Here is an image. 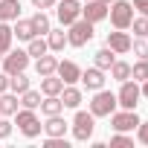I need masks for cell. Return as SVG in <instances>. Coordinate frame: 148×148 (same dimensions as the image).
I'll return each instance as SVG.
<instances>
[{"label": "cell", "instance_id": "6da1fadb", "mask_svg": "<svg viewBox=\"0 0 148 148\" xmlns=\"http://www.w3.org/2000/svg\"><path fill=\"white\" fill-rule=\"evenodd\" d=\"M93 35H96V23H90V21L79 18V21H73V23L67 26V47L82 49L84 44H90V41H93Z\"/></svg>", "mask_w": 148, "mask_h": 148}, {"label": "cell", "instance_id": "7a4b0ae2", "mask_svg": "<svg viewBox=\"0 0 148 148\" xmlns=\"http://www.w3.org/2000/svg\"><path fill=\"white\" fill-rule=\"evenodd\" d=\"M15 125H18V131H21L26 139H35V136H41V131H44V125H41V119H38V113H35L32 108H18Z\"/></svg>", "mask_w": 148, "mask_h": 148}, {"label": "cell", "instance_id": "3957f363", "mask_svg": "<svg viewBox=\"0 0 148 148\" xmlns=\"http://www.w3.org/2000/svg\"><path fill=\"white\" fill-rule=\"evenodd\" d=\"M70 128H73V139L76 142H87L93 136V131H96V116L90 110H79L76 108V116H73Z\"/></svg>", "mask_w": 148, "mask_h": 148}, {"label": "cell", "instance_id": "277c9868", "mask_svg": "<svg viewBox=\"0 0 148 148\" xmlns=\"http://www.w3.org/2000/svg\"><path fill=\"white\" fill-rule=\"evenodd\" d=\"M119 108V102H116V93H110V90H93V99H90V113L96 116V119H105V116H110L113 110Z\"/></svg>", "mask_w": 148, "mask_h": 148}, {"label": "cell", "instance_id": "5b68a950", "mask_svg": "<svg viewBox=\"0 0 148 148\" xmlns=\"http://www.w3.org/2000/svg\"><path fill=\"white\" fill-rule=\"evenodd\" d=\"M108 18H110V26H113V29H131L134 6L128 3V0H113L110 9H108Z\"/></svg>", "mask_w": 148, "mask_h": 148}, {"label": "cell", "instance_id": "8992f818", "mask_svg": "<svg viewBox=\"0 0 148 148\" xmlns=\"http://www.w3.org/2000/svg\"><path fill=\"white\" fill-rule=\"evenodd\" d=\"M122 87H119V93H116V102H119V108H128V110H136V105H139V99H142V93H139V82H134V79H125V82H119Z\"/></svg>", "mask_w": 148, "mask_h": 148}, {"label": "cell", "instance_id": "52a82bcc", "mask_svg": "<svg viewBox=\"0 0 148 148\" xmlns=\"http://www.w3.org/2000/svg\"><path fill=\"white\" fill-rule=\"evenodd\" d=\"M29 61H32V58H29L26 49H9L0 64H3V73H6V76H15V73H23V70L29 67Z\"/></svg>", "mask_w": 148, "mask_h": 148}, {"label": "cell", "instance_id": "ba28073f", "mask_svg": "<svg viewBox=\"0 0 148 148\" xmlns=\"http://www.w3.org/2000/svg\"><path fill=\"white\" fill-rule=\"evenodd\" d=\"M55 18L61 26H70L73 21L82 18V0H58L55 3Z\"/></svg>", "mask_w": 148, "mask_h": 148}, {"label": "cell", "instance_id": "9c48e42d", "mask_svg": "<svg viewBox=\"0 0 148 148\" xmlns=\"http://www.w3.org/2000/svg\"><path fill=\"white\" fill-rule=\"evenodd\" d=\"M142 119L136 116V110H128V108H122V110H113L110 113V128L113 131H136V125H139Z\"/></svg>", "mask_w": 148, "mask_h": 148}, {"label": "cell", "instance_id": "30bf717a", "mask_svg": "<svg viewBox=\"0 0 148 148\" xmlns=\"http://www.w3.org/2000/svg\"><path fill=\"white\" fill-rule=\"evenodd\" d=\"M131 44H134V38L128 35V29H113L105 38V47H110L116 55H128L131 52Z\"/></svg>", "mask_w": 148, "mask_h": 148}, {"label": "cell", "instance_id": "8fae6325", "mask_svg": "<svg viewBox=\"0 0 148 148\" xmlns=\"http://www.w3.org/2000/svg\"><path fill=\"white\" fill-rule=\"evenodd\" d=\"M108 9L110 3H105V0H87V3H82V18L90 23H102L108 18Z\"/></svg>", "mask_w": 148, "mask_h": 148}, {"label": "cell", "instance_id": "7c38bea8", "mask_svg": "<svg viewBox=\"0 0 148 148\" xmlns=\"http://www.w3.org/2000/svg\"><path fill=\"white\" fill-rule=\"evenodd\" d=\"M79 82H82V84H84V87H87V90L93 93V90H102V87H105L108 76H105V70H99V67L93 64V67L82 70V79H79Z\"/></svg>", "mask_w": 148, "mask_h": 148}, {"label": "cell", "instance_id": "4fadbf2b", "mask_svg": "<svg viewBox=\"0 0 148 148\" xmlns=\"http://www.w3.org/2000/svg\"><path fill=\"white\" fill-rule=\"evenodd\" d=\"M55 76H58L64 84H76V82L82 79V67H79L76 61H58V67H55Z\"/></svg>", "mask_w": 148, "mask_h": 148}, {"label": "cell", "instance_id": "5bb4252c", "mask_svg": "<svg viewBox=\"0 0 148 148\" xmlns=\"http://www.w3.org/2000/svg\"><path fill=\"white\" fill-rule=\"evenodd\" d=\"M61 96V102H64V108H70V110H76V108H82V102H84V93L76 87V84H64V90L58 93Z\"/></svg>", "mask_w": 148, "mask_h": 148}, {"label": "cell", "instance_id": "9a60e30c", "mask_svg": "<svg viewBox=\"0 0 148 148\" xmlns=\"http://www.w3.org/2000/svg\"><path fill=\"white\" fill-rule=\"evenodd\" d=\"M21 108V96L6 90V93H0V116H15Z\"/></svg>", "mask_w": 148, "mask_h": 148}, {"label": "cell", "instance_id": "2e32d148", "mask_svg": "<svg viewBox=\"0 0 148 148\" xmlns=\"http://www.w3.org/2000/svg\"><path fill=\"white\" fill-rule=\"evenodd\" d=\"M21 18V0H0V23H12Z\"/></svg>", "mask_w": 148, "mask_h": 148}, {"label": "cell", "instance_id": "e0dca14e", "mask_svg": "<svg viewBox=\"0 0 148 148\" xmlns=\"http://www.w3.org/2000/svg\"><path fill=\"white\" fill-rule=\"evenodd\" d=\"M67 122L61 119V113L58 116H47V122H44V134L47 136H67Z\"/></svg>", "mask_w": 148, "mask_h": 148}, {"label": "cell", "instance_id": "ac0fdd59", "mask_svg": "<svg viewBox=\"0 0 148 148\" xmlns=\"http://www.w3.org/2000/svg\"><path fill=\"white\" fill-rule=\"evenodd\" d=\"M55 67H58V58L49 55V52H44L41 58H35V73H38V79H41V76H52Z\"/></svg>", "mask_w": 148, "mask_h": 148}, {"label": "cell", "instance_id": "d6986e66", "mask_svg": "<svg viewBox=\"0 0 148 148\" xmlns=\"http://www.w3.org/2000/svg\"><path fill=\"white\" fill-rule=\"evenodd\" d=\"M64 90V82L55 76V73H52V76H41V96H58Z\"/></svg>", "mask_w": 148, "mask_h": 148}, {"label": "cell", "instance_id": "ffe728a7", "mask_svg": "<svg viewBox=\"0 0 148 148\" xmlns=\"http://www.w3.org/2000/svg\"><path fill=\"white\" fill-rule=\"evenodd\" d=\"M26 52H29V58H41L44 52H49L47 35H35V38H29V41H26Z\"/></svg>", "mask_w": 148, "mask_h": 148}, {"label": "cell", "instance_id": "44dd1931", "mask_svg": "<svg viewBox=\"0 0 148 148\" xmlns=\"http://www.w3.org/2000/svg\"><path fill=\"white\" fill-rule=\"evenodd\" d=\"M113 61H116V52H113L110 47H102V49H96V52H93V64H96L99 70H105V73L110 70V64H113Z\"/></svg>", "mask_w": 148, "mask_h": 148}, {"label": "cell", "instance_id": "7402d4cb", "mask_svg": "<svg viewBox=\"0 0 148 148\" xmlns=\"http://www.w3.org/2000/svg\"><path fill=\"white\" fill-rule=\"evenodd\" d=\"M41 113H44V116H58V113H64L61 96H44V99H41Z\"/></svg>", "mask_w": 148, "mask_h": 148}, {"label": "cell", "instance_id": "603a6c76", "mask_svg": "<svg viewBox=\"0 0 148 148\" xmlns=\"http://www.w3.org/2000/svg\"><path fill=\"white\" fill-rule=\"evenodd\" d=\"M47 44H49V52H61V49L67 47V32H64V26H61V29H49V32H47Z\"/></svg>", "mask_w": 148, "mask_h": 148}, {"label": "cell", "instance_id": "cb8c5ba5", "mask_svg": "<svg viewBox=\"0 0 148 148\" xmlns=\"http://www.w3.org/2000/svg\"><path fill=\"white\" fill-rule=\"evenodd\" d=\"M29 87H32V79L26 76V70H23V73H15V76H9V90H12V93L21 96V93L29 90Z\"/></svg>", "mask_w": 148, "mask_h": 148}, {"label": "cell", "instance_id": "d4e9b609", "mask_svg": "<svg viewBox=\"0 0 148 148\" xmlns=\"http://www.w3.org/2000/svg\"><path fill=\"white\" fill-rule=\"evenodd\" d=\"M29 21H32V29H35V35H47V32L52 29V23H49V15H47L44 9H38V12H35Z\"/></svg>", "mask_w": 148, "mask_h": 148}, {"label": "cell", "instance_id": "484cf974", "mask_svg": "<svg viewBox=\"0 0 148 148\" xmlns=\"http://www.w3.org/2000/svg\"><path fill=\"white\" fill-rule=\"evenodd\" d=\"M108 73H110V79H113V82H125V79H131V64L122 61V58H116V61L110 64Z\"/></svg>", "mask_w": 148, "mask_h": 148}, {"label": "cell", "instance_id": "4316f807", "mask_svg": "<svg viewBox=\"0 0 148 148\" xmlns=\"http://www.w3.org/2000/svg\"><path fill=\"white\" fill-rule=\"evenodd\" d=\"M12 32H15V38L18 41H29V38H35V29H32V21H15V26H12Z\"/></svg>", "mask_w": 148, "mask_h": 148}, {"label": "cell", "instance_id": "83f0119b", "mask_svg": "<svg viewBox=\"0 0 148 148\" xmlns=\"http://www.w3.org/2000/svg\"><path fill=\"white\" fill-rule=\"evenodd\" d=\"M12 41H15V32L9 23H0V55H6L12 49Z\"/></svg>", "mask_w": 148, "mask_h": 148}, {"label": "cell", "instance_id": "f1b7e54d", "mask_svg": "<svg viewBox=\"0 0 148 148\" xmlns=\"http://www.w3.org/2000/svg\"><path fill=\"white\" fill-rule=\"evenodd\" d=\"M21 108H32V110H38L41 108V90H23L21 93Z\"/></svg>", "mask_w": 148, "mask_h": 148}, {"label": "cell", "instance_id": "f546056e", "mask_svg": "<svg viewBox=\"0 0 148 148\" xmlns=\"http://www.w3.org/2000/svg\"><path fill=\"white\" fill-rule=\"evenodd\" d=\"M131 79L134 82H145L148 79V58H136L131 64Z\"/></svg>", "mask_w": 148, "mask_h": 148}, {"label": "cell", "instance_id": "4dcf8cb0", "mask_svg": "<svg viewBox=\"0 0 148 148\" xmlns=\"http://www.w3.org/2000/svg\"><path fill=\"white\" fill-rule=\"evenodd\" d=\"M131 29H134V38H148V18L139 15L131 21Z\"/></svg>", "mask_w": 148, "mask_h": 148}, {"label": "cell", "instance_id": "1f68e13d", "mask_svg": "<svg viewBox=\"0 0 148 148\" xmlns=\"http://www.w3.org/2000/svg\"><path fill=\"white\" fill-rule=\"evenodd\" d=\"M110 145H119V148H131V145H134V136H128L125 131H113V136H110Z\"/></svg>", "mask_w": 148, "mask_h": 148}, {"label": "cell", "instance_id": "d6a6232c", "mask_svg": "<svg viewBox=\"0 0 148 148\" xmlns=\"http://www.w3.org/2000/svg\"><path fill=\"white\" fill-rule=\"evenodd\" d=\"M131 52H134L136 58H148V41H145V38H136V41L131 44Z\"/></svg>", "mask_w": 148, "mask_h": 148}, {"label": "cell", "instance_id": "836d02e7", "mask_svg": "<svg viewBox=\"0 0 148 148\" xmlns=\"http://www.w3.org/2000/svg\"><path fill=\"white\" fill-rule=\"evenodd\" d=\"M44 148H70V145H67V136H47Z\"/></svg>", "mask_w": 148, "mask_h": 148}, {"label": "cell", "instance_id": "e575fe53", "mask_svg": "<svg viewBox=\"0 0 148 148\" xmlns=\"http://www.w3.org/2000/svg\"><path fill=\"white\" fill-rule=\"evenodd\" d=\"M136 142L148 148V122H139L136 125Z\"/></svg>", "mask_w": 148, "mask_h": 148}, {"label": "cell", "instance_id": "d590c367", "mask_svg": "<svg viewBox=\"0 0 148 148\" xmlns=\"http://www.w3.org/2000/svg\"><path fill=\"white\" fill-rule=\"evenodd\" d=\"M9 136H12V122H9V116H0V142Z\"/></svg>", "mask_w": 148, "mask_h": 148}, {"label": "cell", "instance_id": "8d00e7d4", "mask_svg": "<svg viewBox=\"0 0 148 148\" xmlns=\"http://www.w3.org/2000/svg\"><path fill=\"white\" fill-rule=\"evenodd\" d=\"M29 3H32L35 9H44V12H47V9H55L58 0H29Z\"/></svg>", "mask_w": 148, "mask_h": 148}, {"label": "cell", "instance_id": "74e56055", "mask_svg": "<svg viewBox=\"0 0 148 148\" xmlns=\"http://www.w3.org/2000/svg\"><path fill=\"white\" fill-rule=\"evenodd\" d=\"M131 6H134V12H139V15H145V18H148V0H134Z\"/></svg>", "mask_w": 148, "mask_h": 148}, {"label": "cell", "instance_id": "f35d334b", "mask_svg": "<svg viewBox=\"0 0 148 148\" xmlns=\"http://www.w3.org/2000/svg\"><path fill=\"white\" fill-rule=\"evenodd\" d=\"M6 90H9V76L0 70V93H6Z\"/></svg>", "mask_w": 148, "mask_h": 148}, {"label": "cell", "instance_id": "ab89813d", "mask_svg": "<svg viewBox=\"0 0 148 148\" xmlns=\"http://www.w3.org/2000/svg\"><path fill=\"white\" fill-rule=\"evenodd\" d=\"M139 93H142V99H148V79L139 82Z\"/></svg>", "mask_w": 148, "mask_h": 148}, {"label": "cell", "instance_id": "60d3db41", "mask_svg": "<svg viewBox=\"0 0 148 148\" xmlns=\"http://www.w3.org/2000/svg\"><path fill=\"white\" fill-rule=\"evenodd\" d=\"M105 3H113V0H105Z\"/></svg>", "mask_w": 148, "mask_h": 148}, {"label": "cell", "instance_id": "b9f144b4", "mask_svg": "<svg viewBox=\"0 0 148 148\" xmlns=\"http://www.w3.org/2000/svg\"><path fill=\"white\" fill-rule=\"evenodd\" d=\"M0 61H3V55H0Z\"/></svg>", "mask_w": 148, "mask_h": 148}, {"label": "cell", "instance_id": "7bdbcfd3", "mask_svg": "<svg viewBox=\"0 0 148 148\" xmlns=\"http://www.w3.org/2000/svg\"><path fill=\"white\" fill-rule=\"evenodd\" d=\"M82 3H87V0H82Z\"/></svg>", "mask_w": 148, "mask_h": 148}]
</instances>
